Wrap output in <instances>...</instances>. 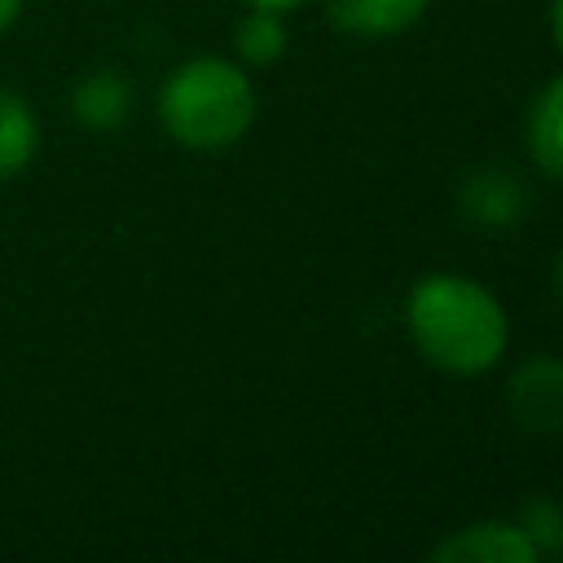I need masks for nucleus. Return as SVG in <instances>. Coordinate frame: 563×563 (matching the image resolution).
I'll return each mask as SVG.
<instances>
[{
    "label": "nucleus",
    "instance_id": "1",
    "mask_svg": "<svg viewBox=\"0 0 563 563\" xmlns=\"http://www.w3.org/2000/svg\"><path fill=\"white\" fill-rule=\"evenodd\" d=\"M405 330L418 356L444 374H484L510 343L501 299L466 273H427L405 295Z\"/></svg>",
    "mask_w": 563,
    "mask_h": 563
},
{
    "label": "nucleus",
    "instance_id": "2",
    "mask_svg": "<svg viewBox=\"0 0 563 563\" xmlns=\"http://www.w3.org/2000/svg\"><path fill=\"white\" fill-rule=\"evenodd\" d=\"M158 119L185 150H229L255 123V84L238 62L189 57L163 79Z\"/></svg>",
    "mask_w": 563,
    "mask_h": 563
},
{
    "label": "nucleus",
    "instance_id": "3",
    "mask_svg": "<svg viewBox=\"0 0 563 563\" xmlns=\"http://www.w3.org/2000/svg\"><path fill=\"white\" fill-rule=\"evenodd\" d=\"M506 409L523 431L537 435L563 431V361L528 356L506 383Z\"/></svg>",
    "mask_w": 563,
    "mask_h": 563
},
{
    "label": "nucleus",
    "instance_id": "4",
    "mask_svg": "<svg viewBox=\"0 0 563 563\" xmlns=\"http://www.w3.org/2000/svg\"><path fill=\"white\" fill-rule=\"evenodd\" d=\"M435 563H532L541 559L515 519H479L431 545Z\"/></svg>",
    "mask_w": 563,
    "mask_h": 563
},
{
    "label": "nucleus",
    "instance_id": "5",
    "mask_svg": "<svg viewBox=\"0 0 563 563\" xmlns=\"http://www.w3.org/2000/svg\"><path fill=\"white\" fill-rule=\"evenodd\" d=\"M528 202H532V194L519 180V172H510V167H475L462 180V189H457L462 216L471 224H479V229H510V224H519Z\"/></svg>",
    "mask_w": 563,
    "mask_h": 563
},
{
    "label": "nucleus",
    "instance_id": "6",
    "mask_svg": "<svg viewBox=\"0 0 563 563\" xmlns=\"http://www.w3.org/2000/svg\"><path fill=\"white\" fill-rule=\"evenodd\" d=\"M431 0H325V18L343 31V35H361V40H387L409 31Z\"/></svg>",
    "mask_w": 563,
    "mask_h": 563
},
{
    "label": "nucleus",
    "instance_id": "7",
    "mask_svg": "<svg viewBox=\"0 0 563 563\" xmlns=\"http://www.w3.org/2000/svg\"><path fill=\"white\" fill-rule=\"evenodd\" d=\"M523 141L532 163L563 180V75H554L550 84H541V92L532 97L528 114H523Z\"/></svg>",
    "mask_w": 563,
    "mask_h": 563
},
{
    "label": "nucleus",
    "instance_id": "8",
    "mask_svg": "<svg viewBox=\"0 0 563 563\" xmlns=\"http://www.w3.org/2000/svg\"><path fill=\"white\" fill-rule=\"evenodd\" d=\"M70 106H75V119L88 123V128H119L128 119V110H132V88H128L123 75L97 70V75L75 84Z\"/></svg>",
    "mask_w": 563,
    "mask_h": 563
},
{
    "label": "nucleus",
    "instance_id": "9",
    "mask_svg": "<svg viewBox=\"0 0 563 563\" xmlns=\"http://www.w3.org/2000/svg\"><path fill=\"white\" fill-rule=\"evenodd\" d=\"M35 145H40V123H35L31 106L18 92L0 88V180L18 176L31 163Z\"/></svg>",
    "mask_w": 563,
    "mask_h": 563
},
{
    "label": "nucleus",
    "instance_id": "10",
    "mask_svg": "<svg viewBox=\"0 0 563 563\" xmlns=\"http://www.w3.org/2000/svg\"><path fill=\"white\" fill-rule=\"evenodd\" d=\"M233 53L246 66H273L286 53V22L273 9H246L233 31Z\"/></svg>",
    "mask_w": 563,
    "mask_h": 563
},
{
    "label": "nucleus",
    "instance_id": "11",
    "mask_svg": "<svg viewBox=\"0 0 563 563\" xmlns=\"http://www.w3.org/2000/svg\"><path fill=\"white\" fill-rule=\"evenodd\" d=\"M515 523L528 532V541H532L537 554H559V550H563V506H559V501L532 497V501L519 510Z\"/></svg>",
    "mask_w": 563,
    "mask_h": 563
},
{
    "label": "nucleus",
    "instance_id": "12",
    "mask_svg": "<svg viewBox=\"0 0 563 563\" xmlns=\"http://www.w3.org/2000/svg\"><path fill=\"white\" fill-rule=\"evenodd\" d=\"M550 35H554V48L563 53V0H550Z\"/></svg>",
    "mask_w": 563,
    "mask_h": 563
},
{
    "label": "nucleus",
    "instance_id": "13",
    "mask_svg": "<svg viewBox=\"0 0 563 563\" xmlns=\"http://www.w3.org/2000/svg\"><path fill=\"white\" fill-rule=\"evenodd\" d=\"M251 9H273V13H290V9H299L303 0H246Z\"/></svg>",
    "mask_w": 563,
    "mask_h": 563
},
{
    "label": "nucleus",
    "instance_id": "14",
    "mask_svg": "<svg viewBox=\"0 0 563 563\" xmlns=\"http://www.w3.org/2000/svg\"><path fill=\"white\" fill-rule=\"evenodd\" d=\"M22 13V0H0V31Z\"/></svg>",
    "mask_w": 563,
    "mask_h": 563
},
{
    "label": "nucleus",
    "instance_id": "15",
    "mask_svg": "<svg viewBox=\"0 0 563 563\" xmlns=\"http://www.w3.org/2000/svg\"><path fill=\"white\" fill-rule=\"evenodd\" d=\"M554 295H559V299H563V255H559V260H554Z\"/></svg>",
    "mask_w": 563,
    "mask_h": 563
}]
</instances>
